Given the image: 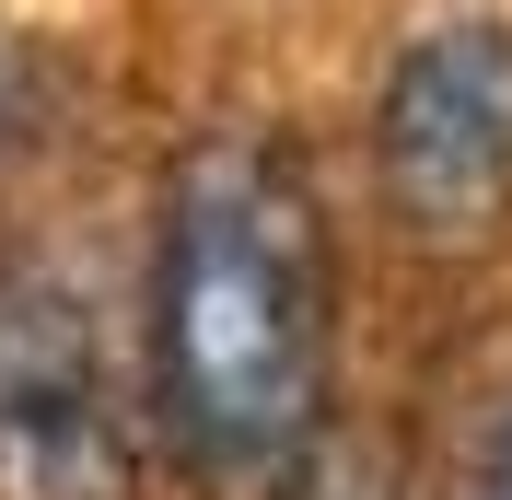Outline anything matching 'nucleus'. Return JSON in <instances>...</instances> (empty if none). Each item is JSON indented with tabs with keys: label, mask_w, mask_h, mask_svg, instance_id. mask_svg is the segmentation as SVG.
I'll use <instances>...</instances> for the list:
<instances>
[{
	"label": "nucleus",
	"mask_w": 512,
	"mask_h": 500,
	"mask_svg": "<svg viewBox=\"0 0 512 500\" xmlns=\"http://www.w3.org/2000/svg\"><path fill=\"white\" fill-rule=\"evenodd\" d=\"M152 419L210 489H268L326 454L338 407V221L303 140L222 117L152 187Z\"/></svg>",
	"instance_id": "nucleus-1"
},
{
	"label": "nucleus",
	"mask_w": 512,
	"mask_h": 500,
	"mask_svg": "<svg viewBox=\"0 0 512 500\" xmlns=\"http://www.w3.org/2000/svg\"><path fill=\"white\" fill-rule=\"evenodd\" d=\"M384 221L431 256L512 233V12H443L373 70L361 117Z\"/></svg>",
	"instance_id": "nucleus-2"
},
{
	"label": "nucleus",
	"mask_w": 512,
	"mask_h": 500,
	"mask_svg": "<svg viewBox=\"0 0 512 500\" xmlns=\"http://www.w3.org/2000/svg\"><path fill=\"white\" fill-rule=\"evenodd\" d=\"M128 489H140V454H128L82 303L35 268H0V500H128Z\"/></svg>",
	"instance_id": "nucleus-3"
},
{
	"label": "nucleus",
	"mask_w": 512,
	"mask_h": 500,
	"mask_svg": "<svg viewBox=\"0 0 512 500\" xmlns=\"http://www.w3.org/2000/svg\"><path fill=\"white\" fill-rule=\"evenodd\" d=\"M280 500H384V477H361V466H338V454H315V466L291 477Z\"/></svg>",
	"instance_id": "nucleus-4"
},
{
	"label": "nucleus",
	"mask_w": 512,
	"mask_h": 500,
	"mask_svg": "<svg viewBox=\"0 0 512 500\" xmlns=\"http://www.w3.org/2000/svg\"><path fill=\"white\" fill-rule=\"evenodd\" d=\"M24 117H35V94H24V59L0 47V163H12V140H24Z\"/></svg>",
	"instance_id": "nucleus-5"
},
{
	"label": "nucleus",
	"mask_w": 512,
	"mask_h": 500,
	"mask_svg": "<svg viewBox=\"0 0 512 500\" xmlns=\"http://www.w3.org/2000/svg\"><path fill=\"white\" fill-rule=\"evenodd\" d=\"M478 500H512V419H501V442H489V466H478Z\"/></svg>",
	"instance_id": "nucleus-6"
}]
</instances>
